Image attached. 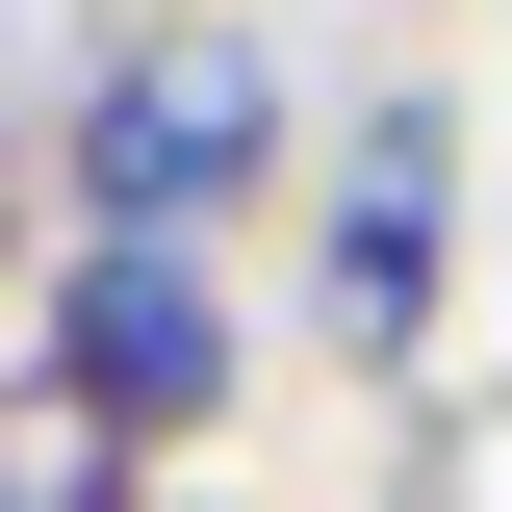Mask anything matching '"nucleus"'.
Listing matches in <instances>:
<instances>
[{
	"instance_id": "nucleus-1",
	"label": "nucleus",
	"mask_w": 512,
	"mask_h": 512,
	"mask_svg": "<svg viewBox=\"0 0 512 512\" xmlns=\"http://www.w3.org/2000/svg\"><path fill=\"white\" fill-rule=\"evenodd\" d=\"M308 154L333 128L282 103V52H256L231 0H154V26H103L77 52V103H52V231H231V205H308Z\"/></svg>"
},
{
	"instance_id": "nucleus-3",
	"label": "nucleus",
	"mask_w": 512,
	"mask_h": 512,
	"mask_svg": "<svg viewBox=\"0 0 512 512\" xmlns=\"http://www.w3.org/2000/svg\"><path fill=\"white\" fill-rule=\"evenodd\" d=\"M26 359H52L77 410H128L154 461L256 410V308H231V256H180V231H52V282H26Z\"/></svg>"
},
{
	"instance_id": "nucleus-4",
	"label": "nucleus",
	"mask_w": 512,
	"mask_h": 512,
	"mask_svg": "<svg viewBox=\"0 0 512 512\" xmlns=\"http://www.w3.org/2000/svg\"><path fill=\"white\" fill-rule=\"evenodd\" d=\"M0 512H154V436L77 410L52 359H0Z\"/></svg>"
},
{
	"instance_id": "nucleus-2",
	"label": "nucleus",
	"mask_w": 512,
	"mask_h": 512,
	"mask_svg": "<svg viewBox=\"0 0 512 512\" xmlns=\"http://www.w3.org/2000/svg\"><path fill=\"white\" fill-rule=\"evenodd\" d=\"M436 308H461V103L384 77V103H333V154H308V384H410Z\"/></svg>"
}]
</instances>
